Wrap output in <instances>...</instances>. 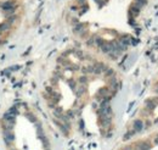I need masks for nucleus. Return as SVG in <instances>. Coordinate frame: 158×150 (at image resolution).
Here are the masks:
<instances>
[{
  "mask_svg": "<svg viewBox=\"0 0 158 150\" xmlns=\"http://www.w3.org/2000/svg\"><path fill=\"white\" fill-rule=\"evenodd\" d=\"M50 82H51V84L56 86L57 83H58V76H57V77H52V78L50 79Z\"/></svg>",
  "mask_w": 158,
  "mask_h": 150,
  "instance_id": "412c9836",
  "label": "nucleus"
},
{
  "mask_svg": "<svg viewBox=\"0 0 158 150\" xmlns=\"http://www.w3.org/2000/svg\"><path fill=\"white\" fill-rule=\"evenodd\" d=\"M3 120L5 123H11V125H15V121H16V115L10 114V112H6V114L3 116Z\"/></svg>",
  "mask_w": 158,
  "mask_h": 150,
  "instance_id": "39448f33",
  "label": "nucleus"
},
{
  "mask_svg": "<svg viewBox=\"0 0 158 150\" xmlns=\"http://www.w3.org/2000/svg\"><path fill=\"white\" fill-rule=\"evenodd\" d=\"M67 83H68V86H69L73 90L77 88V82H75L74 79H68V81H67Z\"/></svg>",
  "mask_w": 158,
  "mask_h": 150,
  "instance_id": "6ab92c4d",
  "label": "nucleus"
},
{
  "mask_svg": "<svg viewBox=\"0 0 158 150\" xmlns=\"http://www.w3.org/2000/svg\"><path fill=\"white\" fill-rule=\"evenodd\" d=\"M67 116H68V117L69 118H73L74 117V115H75V112H74V111H72V110H68L67 111Z\"/></svg>",
  "mask_w": 158,
  "mask_h": 150,
  "instance_id": "4be33fe9",
  "label": "nucleus"
},
{
  "mask_svg": "<svg viewBox=\"0 0 158 150\" xmlns=\"http://www.w3.org/2000/svg\"><path fill=\"white\" fill-rule=\"evenodd\" d=\"M94 40H95V47L97 48H101L105 44V39H102L101 37H94Z\"/></svg>",
  "mask_w": 158,
  "mask_h": 150,
  "instance_id": "9b49d317",
  "label": "nucleus"
},
{
  "mask_svg": "<svg viewBox=\"0 0 158 150\" xmlns=\"http://www.w3.org/2000/svg\"><path fill=\"white\" fill-rule=\"evenodd\" d=\"M106 68H107V66L105 64L96 62V64H94V75H97V76L101 75V73H103L106 71Z\"/></svg>",
  "mask_w": 158,
  "mask_h": 150,
  "instance_id": "f03ea898",
  "label": "nucleus"
},
{
  "mask_svg": "<svg viewBox=\"0 0 158 150\" xmlns=\"http://www.w3.org/2000/svg\"><path fill=\"white\" fill-rule=\"evenodd\" d=\"M12 28V25H10L7 21H4L0 23V32H7V31H10Z\"/></svg>",
  "mask_w": 158,
  "mask_h": 150,
  "instance_id": "0eeeda50",
  "label": "nucleus"
},
{
  "mask_svg": "<svg viewBox=\"0 0 158 150\" xmlns=\"http://www.w3.org/2000/svg\"><path fill=\"white\" fill-rule=\"evenodd\" d=\"M74 54H75V56L78 57V59H80V60H84V57H85V55H84V53L81 51V50H78V49H75L73 51Z\"/></svg>",
  "mask_w": 158,
  "mask_h": 150,
  "instance_id": "dca6fc26",
  "label": "nucleus"
},
{
  "mask_svg": "<svg viewBox=\"0 0 158 150\" xmlns=\"http://www.w3.org/2000/svg\"><path fill=\"white\" fill-rule=\"evenodd\" d=\"M26 116H27V118H28L31 122H33V123H37V117H35L34 114H32V112H27V114H26Z\"/></svg>",
  "mask_w": 158,
  "mask_h": 150,
  "instance_id": "f3484780",
  "label": "nucleus"
},
{
  "mask_svg": "<svg viewBox=\"0 0 158 150\" xmlns=\"http://www.w3.org/2000/svg\"><path fill=\"white\" fill-rule=\"evenodd\" d=\"M112 123V117L111 116H100V125L105 128H108Z\"/></svg>",
  "mask_w": 158,
  "mask_h": 150,
  "instance_id": "20e7f679",
  "label": "nucleus"
},
{
  "mask_svg": "<svg viewBox=\"0 0 158 150\" xmlns=\"http://www.w3.org/2000/svg\"><path fill=\"white\" fill-rule=\"evenodd\" d=\"M46 150H49V149H46Z\"/></svg>",
  "mask_w": 158,
  "mask_h": 150,
  "instance_id": "a878e982",
  "label": "nucleus"
},
{
  "mask_svg": "<svg viewBox=\"0 0 158 150\" xmlns=\"http://www.w3.org/2000/svg\"><path fill=\"white\" fill-rule=\"evenodd\" d=\"M4 133V140H5V143L7 145H10L12 142L15 140V134L12 131H3Z\"/></svg>",
  "mask_w": 158,
  "mask_h": 150,
  "instance_id": "7ed1b4c3",
  "label": "nucleus"
},
{
  "mask_svg": "<svg viewBox=\"0 0 158 150\" xmlns=\"http://www.w3.org/2000/svg\"><path fill=\"white\" fill-rule=\"evenodd\" d=\"M12 15H16V9H9V10H3V16L5 18L10 17Z\"/></svg>",
  "mask_w": 158,
  "mask_h": 150,
  "instance_id": "9d476101",
  "label": "nucleus"
},
{
  "mask_svg": "<svg viewBox=\"0 0 158 150\" xmlns=\"http://www.w3.org/2000/svg\"><path fill=\"white\" fill-rule=\"evenodd\" d=\"M85 92H86V87L83 86V84H81L80 87H77V88L74 89V93H75V95H77L78 98L81 97V95H83V94H84Z\"/></svg>",
  "mask_w": 158,
  "mask_h": 150,
  "instance_id": "1a4fd4ad",
  "label": "nucleus"
},
{
  "mask_svg": "<svg viewBox=\"0 0 158 150\" xmlns=\"http://www.w3.org/2000/svg\"><path fill=\"white\" fill-rule=\"evenodd\" d=\"M0 42H1V32H0Z\"/></svg>",
  "mask_w": 158,
  "mask_h": 150,
  "instance_id": "393cba45",
  "label": "nucleus"
},
{
  "mask_svg": "<svg viewBox=\"0 0 158 150\" xmlns=\"http://www.w3.org/2000/svg\"><path fill=\"white\" fill-rule=\"evenodd\" d=\"M133 126H134V131L135 132H139V131H141V129L144 128V122L141 121V120H135Z\"/></svg>",
  "mask_w": 158,
  "mask_h": 150,
  "instance_id": "6e6552de",
  "label": "nucleus"
},
{
  "mask_svg": "<svg viewBox=\"0 0 158 150\" xmlns=\"http://www.w3.org/2000/svg\"><path fill=\"white\" fill-rule=\"evenodd\" d=\"M103 76H105V78H111L112 76H114V70L111 67H107L106 71L103 72Z\"/></svg>",
  "mask_w": 158,
  "mask_h": 150,
  "instance_id": "f8f14e48",
  "label": "nucleus"
},
{
  "mask_svg": "<svg viewBox=\"0 0 158 150\" xmlns=\"http://www.w3.org/2000/svg\"><path fill=\"white\" fill-rule=\"evenodd\" d=\"M77 3L80 5V6H83V5H85L86 4V0H77Z\"/></svg>",
  "mask_w": 158,
  "mask_h": 150,
  "instance_id": "5701e85b",
  "label": "nucleus"
},
{
  "mask_svg": "<svg viewBox=\"0 0 158 150\" xmlns=\"http://www.w3.org/2000/svg\"><path fill=\"white\" fill-rule=\"evenodd\" d=\"M155 144H158V137H157V138H156V139H155Z\"/></svg>",
  "mask_w": 158,
  "mask_h": 150,
  "instance_id": "b1692460",
  "label": "nucleus"
},
{
  "mask_svg": "<svg viewBox=\"0 0 158 150\" xmlns=\"http://www.w3.org/2000/svg\"><path fill=\"white\" fill-rule=\"evenodd\" d=\"M151 148V145L148 143H146V142H144V143H140L139 144V147L136 148V150H148Z\"/></svg>",
  "mask_w": 158,
  "mask_h": 150,
  "instance_id": "ddd939ff",
  "label": "nucleus"
},
{
  "mask_svg": "<svg viewBox=\"0 0 158 150\" xmlns=\"http://www.w3.org/2000/svg\"><path fill=\"white\" fill-rule=\"evenodd\" d=\"M100 49H101L102 53L108 54L109 51H112V50H113V48H112V44H111V42H105V44H103V45H102Z\"/></svg>",
  "mask_w": 158,
  "mask_h": 150,
  "instance_id": "423d86ee",
  "label": "nucleus"
},
{
  "mask_svg": "<svg viewBox=\"0 0 158 150\" xmlns=\"http://www.w3.org/2000/svg\"><path fill=\"white\" fill-rule=\"evenodd\" d=\"M11 150H12V149H11Z\"/></svg>",
  "mask_w": 158,
  "mask_h": 150,
  "instance_id": "bb28decb",
  "label": "nucleus"
},
{
  "mask_svg": "<svg viewBox=\"0 0 158 150\" xmlns=\"http://www.w3.org/2000/svg\"><path fill=\"white\" fill-rule=\"evenodd\" d=\"M63 114V110H62V107H60V106H55L54 107V115L56 116L57 118L60 117L61 115Z\"/></svg>",
  "mask_w": 158,
  "mask_h": 150,
  "instance_id": "4468645a",
  "label": "nucleus"
},
{
  "mask_svg": "<svg viewBox=\"0 0 158 150\" xmlns=\"http://www.w3.org/2000/svg\"><path fill=\"white\" fill-rule=\"evenodd\" d=\"M7 112H10V114H14V115H17V114H18V110H17V107H16V106H12L10 110L7 111Z\"/></svg>",
  "mask_w": 158,
  "mask_h": 150,
  "instance_id": "aec40b11",
  "label": "nucleus"
},
{
  "mask_svg": "<svg viewBox=\"0 0 158 150\" xmlns=\"http://www.w3.org/2000/svg\"><path fill=\"white\" fill-rule=\"evenodd\" d=\"M78 82L80 83V84H83V86H86V84H88V82H89V79H88V77H86V76H80V77L78 78Z\"/></svg>",
  "mask_w": 158,
  "mask_h": 150,
  "instance_id": "2eb2a0df",
  "label": "nucleus"
},
{
  "mask_svg": "<svg viewBox=\"0 0 158 150\" xmlns=\"http://www.w3.org/2000/svg\"><path fill=\"white\" fill-rule=\"evenodd\" d=\"M1 10H9V9H16V1L15 0H5L0 3Z\"/></svg>",
  "mask_w": 158,
  "mask_h": 150,
  "instance_id": "f257e3e1",
  "label": "nucleus"
},
{
  "mask_svg": "<svg viewBox=\"0 0 158 150\" xmlns=\"http://www.w3.org/2000/svg\"><path fill=\"white\" fill-rule=\"evenodd\" d=\"M17 16L16 15H12V16H10V17H7V18H5V21H7L10 25H14L15 22H16V20H17Z\"/></svg>",
  "mask_w": 158,
  "mask_h": 150,
  "instance_id": "a211bd4d",
  "label": "nucleus"
}]
</instances>
